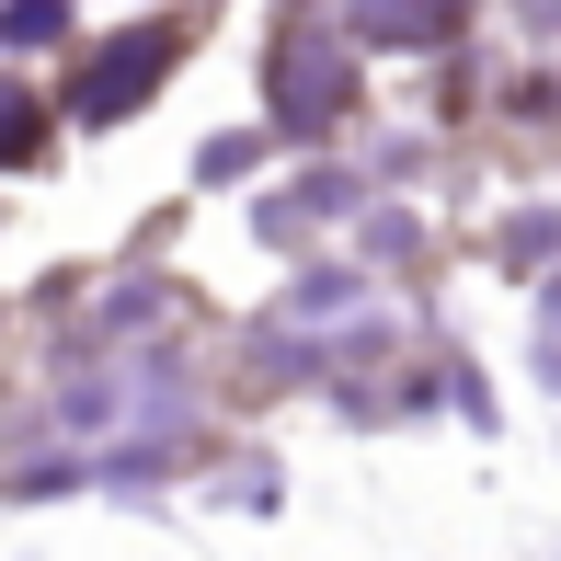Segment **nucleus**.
Instances as JSON below:
<instances>
[{
  "label": "nucleus",
  "instance_id": "obj_1",
  "mask_svg": "<svg viewBox=\"0 0 561 561\" xmlns=\"http://www.w3.org/2000/svg\"><path fill=\"white\" fill-rule=\"evenodd\" d=\"M161 69H172V35H126V46H104V58L81 69V92H69V104H81V115H126Z\"/></svg>",
  "mask_w": 561,
  "mask_h": 561
},
{
  "label": "nucleus",
  "instance_id": "obj_2",
  "mask_svg": "<svg viewBox=\"0 0 561 561\" xmlns=\"http://www.w3.org/2000/svg\"><path fill=\"white\" fill-rule=\"evenodd\" d=\"M275 92H287V115H298V126H321V115L344 104V58H333L321 35H298L287 58H275Z\"/></svg>",
  "mask_w": 561,
  "mask_h": 561
},
{
  "label": "nucleus",
  "instance_id": "obj_3",
  "mask_svg": "<svg viewBox=\"0 0 561 561\" xmlns=\"http://www.w3.org/2000/svg\"><path fill=\"white\" fill-rule=\"evenodd\" d=\"M35 138H46L35 92H12V81H0V161H35Z\"/></svg>",
  "mask_w": 561,
  "mask_h": 561
},
{
  "label": "nucleus",
  "instance_id": "obj_4",
  "mask_svg": "<svg viewBox=\"0 0 561 561\" xmlns=\"http://www.w3.org/2000/svg\"><path fill=\"white\" fill-rule=\"evenodd\" d=\"M378 35H447V0H378Z\"/></svg>",
  "mask_w": 561,
  "mask_h": 561
},
{
  "label": "nucleus",
  "instance_id": "obj_5",
  "mask_svg": "<svg viewBox=\"0 0 561 561\" xmlns=\"http://www.w3.org/2000/svg\"><path fill=\"white\" fill-rule=\"evenodd\" d=\"M0 23H12V35H23V46H35V35H58V23H69V12H58V0H12V12H0Z\"/></svg>",
  "mask_w": 561,
  "mask_h": 561
}]
</instances>
